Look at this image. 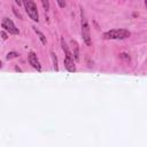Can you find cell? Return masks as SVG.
I'll return each mask as SVG.
<instances>
[{
	"label": "cell",
	"mask_w": 147,
	"mask_h": 147,
	"mask_svg": "<svg viewBox=\"0 0 147 147\" xmlns=\"http://www.w3.org/2000/svg\"><path fill=\"white\" fill-rule=\"evenodd\" d=\"M15 3H16L19 6H21V5L23 4V0H15Z\"/></svg>",
	"instance_id": "2e32d148"
},
{
	"label": "cell",
	"mask_w": 147,
	"mask_h": 147,
	"mask_svg": "<svg viewBox=\"0 0 147 147\" xmlns=\"http://www.w3.org/2000/svg\"><path fill=\"white\" fill-rule=\"evenodd\" d=\"M19 57V53H16V52H9L7 55H6V59L7 60H12V59H15V58H17Z\"/></svg>",
	"instance_id": "8fae6325"
},
{
	"label": "cell",
	"mask_w": 147,
	"mask_h": 147,
	"mask_svg": "<svg viewBox=\"0 0 147 147\" xmlns=\"http://www.w3.org/2000/svg\"><path fill=\"white\" fill-rule=\"evenodd\" d=\"M61 47H62V50H63L66 57H74V54H73V53L70 52V50H69L67 43L65 41V38H61ZM74 58H75V57H74Z\"/></svg>",
	"instance_id": "ba28073f"
},
{
	"label": "cell",
	"mask_w": 147,
	"mask_h": 147,
	"mask_svg": "<svg viewBox=\"0 0 147 147\" xmlns=\"http://www.w3.org/2000/svg\"><path fill=\"white\" fill-rule=\"evenodd\" d=\"M51 58H52V61H53V68H54V70L55 71H59V66H58V58H57V55L52 52L51 53Z\"/></svg>",
	"instance_id": "30bf717a"
},
{
	"label": "cell",
	"mask_w": 147,
	"mask_h": 147,
	"mask_svg": "<svg viewBox=\"0 0 147 147\" xmlns=\"http://www.w3.org/2000/svg\"><path fill=\"white\" fill-rule=\"evenodd\" d=\"M75 58L74 57H66L65 58V67L68 71L75 73L76 71V66H75Z\"/></svg>",
	"instance_id": "8992f818"
},
{
	"label": "cell",
	"mask_w": 147,
	"mask_h": 147,
	"mask_svg": "<svg viewBox=\"0 0 147 147\" xmlns=\"http://www.w3.org/2000/svg\"><path fill=\"white\" fill-rule=\"evenodd\" d=\"M23 5H24V8L29 15V17L35 21V22H38L39 21V14H38V8L36 6V4L33 3V0H23Z\"/></svg>",
	"instance_id": "3957f363"
},
{
	"label": "cell",
	"mask_w": 147,
	"mask_h": 147,
	"mask_svg": "<svg viewBox=\"0 0 147 147\" xmlns=\"http://www.w3.org/2000/svg\"><path fill=\"white\" fill-rule=\"evenodd\" d=\"M15 70H16V71H20V73H22V69H21L19 66H16V67H15Z\"/></svg>",
	"instance_id": "e0dca14e"
},
{
	"label": "cell",
	"mask_w": 147,
	"mask_h": 147,
	"mask_svg": "<svg viewBox=\"0 0 147 147\" xmlns=\"http://www.w3.org/2000/svg\"><path fill=\"white\" fill-rule=\"evenodd\" d=\"M80 25H82V37H83V40L84 43L87 45V46H91L92 45V39H91V32H90V25L87 23V20L85 17V14L83 12V9L80 11Z\"/></svg>",
	"instance_id": "7a4b0ae2"
},
{
	"label": "cell",
	"mask_w": 147,
	"mask_h": 147,
	"mask_svg": "<svg viewBox=\"0 0 147 147\" xmlns=\"http://www.w3.org/2000/svg\"><path fill=\"white\" fill-rule=\"evenodd\" d=\"M1 28H3L4 30L8 31L11 35L17 36V35L20 33V30L16 28V25L14 24V22H13L11 19H8V17H4V19H3V21H1Z\"/></svg>",
	"instance_id": "277c9868"
},
{
	"label": "cell",
	"mask_w": 147,
	"mask_h": 147,
	"mask_svg": "<svg viewBox=\"0 0 147 147\" xmlns=\"http://www.w3.org/2000/svg\"><path fill=\"white\" fill-rule=\"evenodd\" d=\"M33 28V31L37 33V36L39 37V39H40V41H41V44H44V45H46V43H47V40H46V37H45V35L41 32V31H39V30H37L35 27H32Z\"/></svg>",
	"instance_id": "9c48e42d"
},
{
	"label": "cell",
	"mask_w": 147,
	"mask_h": 147,
	"mask_svg": "<svg viewBox=\"0 0 147 147\" xmlns=\"http://www.w3.org/2000/svg\"><path fill=\"white\" fill-rule=\"evenodd\" d=\"M145 6L147 7V0H145Z\"/></svg>",
	"instance_id": "ac0fdd59"
},
{
	"label": "cell",
	"mask_w": 147,
	"mask_h": 147,
	"mask_svg": "<svg viewBox=\"0 0 147 147\" xmlns=\"http://www.w3.org/2000/svg\"><path fill=\"white\" fill-rule=\"evenodd\" d=\"M1 38L4 39V40H6L7 38H8V36H7V33H6V30H1Z\"/></svg>",
	"instance_id": "5bb4252c"
},
{
	"label": "cell",
	"mask_w": 147,
	"mask_h": 147,
	"mask_svg": "<svg viewBox=\"0 0 147 147\" xmlns=\"http://www.w3.org/2000/svg\"><path fill=\"white\" fill-rule=\"evenodd\" d=\"M131 36V32L126 29H113L102 35V38L106 40H122Z\"/></svg>",
	"instance_id": "6da1fadb"
},
{
	"label": "cell",
	"mask_w": 147,
	"mask_h": 147,
	"mask_svg": "<svg viewBox=\"0 0 147 147\" xmlns=\"http://www.w3.org/2000/svg\"><path fill=\"white\" fill-rule=\"evenodd\" d=\"M28 61H29V63L31 65L32 68H35V69H36L37 71H39V73L41 71V66H40V62H39V60H38L36 53L30 52L29 55H28Z\"/></svg>",
	"instance_id": "5b68a950"
},
{
	"label": "cell",
	"mask_w": 147,
	"mask_h": 147,
	"mask_svg": "<svg viewBox=\"0 0 147 147\" xmlns=\"http://www.w3.org/2000/svg\"><path fill=\"white\" fill-rule=\"evenodd\" d=\"M41 4H43V7L46 12L50 11V1H48V0H41Z\"/></svg>",
	"instance_id": "7c38bea8"
},
{
	"label": "cell",
	"mask_w": 147,
	"mask_h": 147,
	"mask_svg": "<svg viewBox=\"0 0 147 147\" xmlns=\"http://www.w3.org/2000/svg\"><path fill=\"white\" fill-rule=\"evenodd\" d=\"M13 12H14V14H15V15H16V16H17L20 20H22V15H21V14H20V13H19L16 9H15V7H13Z\"/></svg>",
	"instance_id": "9a60e30c"
},
{
	"label": "cell",
	"mask_w": 147,
	"mask_h": 147,
	"mask_svg": "<svg viewBox=\"0 0 147 147\" xmlns=\"http://www.w3.org/2000/svg\"><path fill=\"white\" fill-rule=\"evenodd\" d=\"M58 5L60 6V8H65L66 7V0H57Z\"/></svg>",
	"instance_id": "4fadbf2b"
},
{
	"label": "cell",
	"mask_w": 147,
	"mask_h": 147,
	"mask_svg": "<svg viewBox=\"0 0 147 147\" xmlns=\"http://www.w3.org/2000/svg\"><path fill=\"white\" fill-rule=\"evenodd\" d=\"M71 47H73V54L75 57V61L79 60V46L76 40H71Z\"/></svg>",
	"instance_id": "52a82bcc"
}]
</instances>
